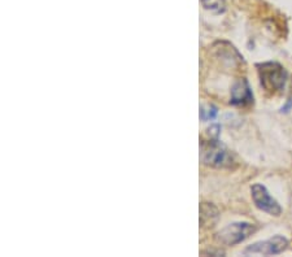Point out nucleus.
I'll use <instances>...</instances> for the list:
<instances>
[{
	"instance_id": "obj_1",
	"label": "nucleus",
	"mask_w": 292,
	"mask_h": 257,
	"mask_svg": "<svg viewBox=\"0 0 292 257\" xmlns=\"http://www.w3.org/2000/svg\"><path fill=\"white\" fill-rule=\"evenodd\" d=\"M258 75L262 87L267 91L275 92L284 89L287 81V71L281 64L278 63H262L257 64Z\"/></svg>"
},
{
	"instance_id": "obj_2",
	"label": "nucleus",
	"mask_w": 292,
	"mask_h": 257,
	"mask_svg": "<svg viewBox=\"0 0 292 257\" xmlns=\"http://www.w3.org/2000/svg\"><path fill=\"white\" fill-rule=\"evenodd\" d=\"M200 160L205 165L215 166V168H226V166L231 165L232 157L226 147L218 142V139H209L206 142H201Z\"/></svg>"
},
{
	"instance_id": "obj_3",
	"label": "nucleus",
	"mask_w": 292,
	"mask_h": 257,
	"mask_svg": "<svg viewBox=\"0 0 292 257\" xmlns=\"http://www.w3.org/2000/svg\"><path fill=\"white\" fill-rule=\"evenodd\" d=\"M256 227L248 222H235L222 228L217 234V240L225 246H235L255 233Z\"/></svg>"
},
{
	"instance_id": "obj_4",
	"label": "nucleus",
	"mask_w": 292,
	"mask_h": 257,
	"mask_svg": "<svg viewBox=\"0 0 292 257\" xmlns=\"http://www.w3.org/2000/svg\"><path fill=\"white\" fill-rule=\"evenodd\" d=\"M251 192H252L253 203L256 204L258 209L267 212L269 214H273V216H279L282 213L281 205L278 204V201L274 197L270 196L268 190L265 189V186L256 183V185L252 186Z\"/></svg>"
},
{
	"instance_id": "obj_5",
	"label": "nucleus",
	"mask_w": 292,
	"mask_h": 257,
	"mask_svg": "<svg viewBox=\"0 0 292 257\" xmlns=\"http://www.w3.org/2000/svg\"><path fill=\"white\" fill-rule=\"evenodd\" d=\"M288 246V240L282 235H275L263 242H257L252 246L247 247L244 253H258V254H278L283 252Z\"/></svg>"
},
{
	"instance_id": "obj_6",
	"label": "nucleus",
	"mask_w": 292,
	"mask_h": 257,
	"mask_svg": "<svg viewBox=\"0 0 292 257\" xmlns=\"http://www.w3.org/2000/svg\"><path fill=\"white\" fill-rule=\"evenodd\" d=\"M253 103L252 90L249 87V83L246 78H241L234 83L231 87V99L230 104L236 107L249 106Z\"/></svg>"
},
{
	"instance_id": "obj_7",
	"label": "nucleus",
	"mask_w": 292,
	"mask_h": 257,
	"mask_svg": "<svg viewBox=\"0 0 292 257\" xmlns=\"http://www.w3.org/2000/svg\"><path fill=\"white\" fill-rule=\"evenodd\" d=\"M201 4L204 8L213 13H222L225 11L224 0H201Z\"/></svg>"
},
{
	"instance_id": "obj_8",
	"label": "nucleus",
	"mask_w": 292,
	"mask_h": 257,
	"mask_svg": "<svg viewBox=\"0 0 292 257\" xmlns=\"http://www.w3.org/2000/svg\"><path fill=\"white\" fill-rule=\"evenodd\" d=\"M217 108L215 106H201L200 107V118L203 121H210L215 120L216 116H217Z\"/></svg>"
},
{
	"instance_id": "obj_9",
	"label": "nucleus",
	"mask_w": 292,
	"mask_h": 257,
	"mask_svg": "<svg viewBox=\"0 0 292 257\" xmlns=\"http://www.w3.org/2000/svg\"><path fill=\"white\" fill-rule=\"evenodd\" d=\"M220 133H221L220 125H212L209 128H208V135L210 137V139H218Z\"/></svg>"
},
{
	"instance_id": "obj_10",
	"label": "nucleus",
	"mask_w": 292,
	"mask_h": 257,
	"mask_svg": "<svg viewBox=\"0 0 292 257\" xmlns=\"http://www.w3.org/2000/svg\"><path fill=\"white\" fill-rule=\"evenodd\" d=\"M291 106H292V100L289 99L288 101H287V104H286V106H284L283 108H282V112H288V109L291 108Z\"/></svg>"
}]
</instances>
